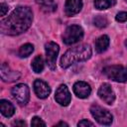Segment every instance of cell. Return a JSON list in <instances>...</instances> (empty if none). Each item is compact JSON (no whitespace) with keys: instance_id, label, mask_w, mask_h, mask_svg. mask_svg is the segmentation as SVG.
Here are the masks:
<instances>
[{"instance_id":"9","label":"cell","mask_w":127,"mask_h":127,"mask_svg":"<svg viewBox=\"0 0 127 127\" xmlns=\"http://www.w3.org/2000/svg\"><path fill=\"white\" fill-rule=\"evenodd\" d=\"M0 75L3 81H7V82H12L15 80H18L21 76L19 71H15L12 70L10 68V66L8 65V64L4 63L1 65V69H0Z\"/></svg>"},{"instance_id":"20","label":"cell","mask_w":127,"mask_h":127,"mask_svg":"<svg viewBox=\"0 0 127 127\" xmlns=\"http://www.w3.org/2000/svg\"><path fill=\"white\" fill-rule=\"evenodd\" d=\"M93 24H94L96 27H98V28H104V27L107 26L108 21H107V19H106L104 16L98 15V16H96V17L93 19Z\"/></svg>"},{"instance_id":"23","label":"cell","mask_w":127,"mask_h":127,"mask_svg":"<svg viewBox=\"0 0 127 127\" xmlns=\"http://www.w3.org/2000/svg\"><path fill=\"white\" fill-rule=\"evenodd\" d=\"M8 9H9V8H8V6H7L5 3H1V4H0V10H1V11H0V15H1V16H4V15L8 12Z\"/></svg>"},{"instance_id":"12","label":"cell","mask_w":127,"mask_h":127,"mask_svg":"<svg viewBox=\"0 0 127 127\" xmlns=\"http://www.w3.org/2000/svg\"><path fill=\"white\" fill-rule=\"evenodd\" d=\"M73 92L79 98H86L91 93V87L87 82L77 81L73 84Z\"/></svg>"},{"instance_id":"8","label":"cell","mask_w":127,"mask_h":127,"mask_svg":"<svg viewBox=\"0 0 127 127\" xmlns=\"http://www.w3.org/2000/svg\"><path fill=\"white\" fill-rule=\"evenodd\" d=\"M99 98L107 104H112L115 100V93L108 83H103L98 89Z\"/></svg>"},{"instance_id":"1","label":"cell","mask_w":127,"mask_h":127,"mask_svg":"<svg viewBox=\"0 0 127 127\" xmlns=\"http://www.w3.org/2000/svg\"><path fill=\"white\" fill-rule=\"evenodd\" d=\"M33 21V12L28 6L17 7L7 18L0 22V31L4 35L17 36L27 31Z\"/></svg>"},{"instance_id":"24","label":"cell","mask_w":127,"mask_h":127,"mask_svg":"<svg viewBox=\"0 0 127 127\" xmlns=\"http://www.w3.org/2000/svg\"><path fill=\"white\" fill-rule=\"evenodd\" d=\"M77 126H93V123L86 119H83L77 123Z\"/></svg>"},{"instance_id":"21","label":"cell","mask_w":127,"mask_h":127,"mask_svg":"<svg viewBox=\"0 0 127 127\" xmlns=\"http://www.w3.org/2000/svg\"><path fill=\"white\" fill-rule=\"evenodd\" d=\"M31 125H32V126H46V123H45L40 117L35 116V117L32 119V121H31Z\"/></svg>"},{"instance_id":"26","label":"cell","mask_w":127,"mask_h":127,"mask_svg":"<svg viewBox=\"0 0 127 127\" xmlns=\"http://www.w3.org/2000/svg\"><path fill=\"white\" fill-rule=\"evenodd\" d=\"M56 126H68V125L66 123H64V122H60V123L56 124Z\"/></svg>"},{"instance_id":"25","label":"cell","mask_w":127,"mask_h":127,"mask_svg":"<svg viewBox=\"0 0 127 127\" xmlns=\"http://www.w3.org/2000/svg\"><path fill=\"white\" fill-rule=\"evenodd\" d=\"M13 125H16V126H26V122L22 121V120H18V121H15L13 123Z\"/></svg>"},{"instance_id":"18","label":"cell","mask_w":127,"mask_h":127,"mask_svg":"<svg viewBox=\"0 0 127 127\" xmlns=\"http://www.w3.org/2000/svg\"><path fill=\"white\" fill-rule=\"evenodd\" d=\"M33 51H34V46L32 44H25L19 49L18 54L21 58H27L33 53Z\"/></svg>"},{"instance_id":"3","label":"cell","mask_w":127,"mask_h":127,"mask_svg":"<svg viewBox=\"0 0 127 127\" xmlns=\"http://www.w3.org/2000/svg\"><path fill=\"white\" fill-rule=\"evenodd\" d=\"M103 73L109 78L117 82L127 81V69L122 65H109L104 67Z\"/></svg>"},{"instance_id":"10","label":"cell","mask_w":127,"mask_h":127,"mask_svg":"<svg viewBox=\"0 0 127 127\" xmlns=\"http://www.w3.org/2000/svg\"><path fill=\"white\" fill-rule=\"evenodd\" d=\"M55 99L59 104H61L63 106L68 105V103L70 102V93L65 84H62L58 87V89L56 91Z\"/></svg>"},{"instance_id":"22","label":"cell","mask_w":127,"mask_h":127,"mask_svg":"<svg viewBox=\"0 0 127 127\" xmlns=\"http://www.w3.org/2000/svg\"><path fill=\"white\" fill-rule=\"evenodd\" d=\"M115 19L118 22H125V21H127V12H119L116 15Z\"/></svg>"},{"instance_id":"14","label":"cell","mask_w":127,"mask_h":127,"mask_svg":"<svg viewBox=\"0 0 127 127\" xmlns=\"http://www.w3.org/2000/svg\"><path fill=\"white\" fill-rule=\"evenodd\" d=\"M36 2L46 13H52L57 10V4L54 0H36Z\"/></svg>"},{"instance_id":"4","label":"cell","mask_w":127,"mask_h":127,"mask_svg":"<svg viewBox=\"0 0 127 127\" xmlns=\"http://www.w3.org/2000/svg\"><path fill=\"white\" fill-rule=\"evenodd\" d=\"M83 37V30L78 25L68 26L63 36V41L65 45H72L79 42Z\"/></svg>"},{"instance_id":"7","label":"cell","mask_w":127,"mask_h":127,"mask_svg":"<svg viewBox=\"0 0 127 127\" xmlns=\"http://www.w3.org/2000/svg\"><path fill=\"white\" fill-rule=\"evenodd\" d=\"M46 48V58H47V64L51 69L56 68V61L57 57L60 51L59 45L54 42H49L45 46Z\"/></svg>"},{"instance_id":"5","label":"cell","mask_w":127,"mask_h":127,"mask_svg":"<svg viewBox=\"0 0 127 127\" xmlns=\"http://www.w3.org/2000/svg\"><path fill=\"white\" fill-rule=\"evenodd\" d=\"M90 113L93 118L101 125H110L113 121L112 114L108 110L100 107L97 104H93L90 107Z\"/></svg>"},{"instance_id":"2","label":"cell","mask_w":127,"mask_h":127,"mask_svg":"<svg viewBox=\"0 0 127 127\" xmlns=\"http://www.w3.org/2000/svg\"><path fill=\"white\" fill-rule=\"evenodd\" d=\"M92 51L89 45H80L75 48L69 49L64 53V55L61 59V66L63 68H67L71 64L83 62L88 60L91 57Z\"/></svg>"},{"instance_id":"13","label":"cell","mask_w":127,"mask_h":127,"mask_svg":"<svg viewBox=\"0 0 127 127\" xmlns=\"http://www.w3.org/2000/svg\"><path fill=\"white\" fill-rule=\"evenodd\" d=\"M82 8L81 0H66L64 5V12L67 16H72L77 14Z\"/></svg>"},{"instance_id":"6","label":"cell","mask_w":127,"mask_h":127,"mask_svg":"<svg viewBox=\"0 0 127 127\" xmlns=\"http://www.w3.org/2000/svg\"><path fill=\"white\" fill-rule=\"evenodd\" d=\"M12 95L20 105H26L30 98V89L27 84L20 83L12 88Z\"/></svg>"},{"instance_id":"17","label":"cell","mask_w":127,"mask_h":127,"mask_svg":"<svg viewBox=\"0 0 127 127\" xmlns=\"http://www.w3.org/2000/svg\"><path fill=\"white\" fill-rule=\"evenodd\" d=\"M45 66V63H44V59L42 56H37L33 62H32V68L36 73H40L43 71Z\"/></svg>"},{"instance_id":"15","label":"cell","mask_w":127,"mask_h":127,"mask_svg":"<svg viewBox=\"0 0 127 127\" xmlns=\"http://www.w3.org/2000/svg\"><path fill=\"white\" fill-rule=\"evenodd\" d=\"M0 110L5 117H11L15 112L14 105L10 101L4 100V99L0 100Z\"/></svg>"},{"instance_id":"16","label":"cell","mask_w":127,"mask_h":127,"mask_svg":"<svg viewBox=\"0 0 127 127\" xmlns=\"http://www.w3.org/2000/svg\"><path fill=\"white\" fill-rule=\"evenodd\" d=\"M95 50L97 53H103L104 51H106V49L109 46V38L106 35H103L101 37H99L96 41H95Z\"/></svg>"},{"instance_id":"11","label":"cell","mask_w":127,"mask_h":127,"mask_svg":"<svg viewBox=\"0 0 127 127\" xmlns=\"http://www.w3.org/2000/svg\"><path fill=\"white\" fill-rule=\"evenodd\" d=\"M34 90L37 96L40 98H47L51 93L50 86L42 79H36L34 81Z\"/></svg>"},{"instance_id":"27","label":"cell","mask_w":127,"mask_h":127,"mask_svg":"<svg viewBox=\"0 0 127 127\" xmlns=\"http://www.w3.org/2000/svg\"><path fill=\"white\" fill-rule=\"evenodd\" d=\"M125 45H126V47H127V41H126V42H125Z\"/></svg>"},{"instance_id":"19","label":"cell","mask_w":127,"mask_h":127,"mask_svg":"<svg viewBox=\"0 0 127 127\" xmlns=\"http://www.w3.org/2000/svg\"><path fill=\"white\" fill-rule=\"evenodd\" d=\"M114 4L112 0H94V7L98 10H105Z\"/></svg>"}]
</instances>
